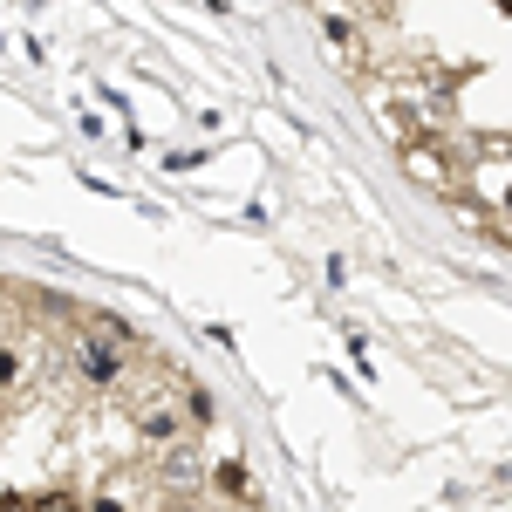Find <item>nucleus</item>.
<instances>
[{"label":"nucleus","instance_id":"3","mask_svg":"<svg viewBox=\"0 0 512 512\" xmlns=\"http://www.w3.org/2000/svg\"><path fill=\"white\" fill-rule=\"evenodd\" d=\"M28 512H82V506H76V499H69V492H48V499H35V506H28Z\"/></svg>","mask_w":512,"mask_h":512},{"label":"nucleus","instance_id":"4","mask_svg":"<svg viewBox=\"0 0 512 512\" xmlns=\"http://www.w3.org/2000/svg\"><path fill=\"white\" fill-rule=\"evenodd\" d=\"M7 376H14V355H0V383H7Z\"/></svg>","mask_w":512,"mask_h":512},{"label":"nucleus","instance_id":"2","mask_svg":"<svg viewBox=\"0 0 512 512\" xmlns=\"http://www.w3.org/2000/svg\"><path fill=\"white\" fill-rule=\"evenodd\" d=\"M178 431H185V417H178L171 403H151V410L137 417V437H144V444H171Z\"/></svg>","mask_w":512,"mask_h":512},{"label":"nucleus","instance_id":"1","mask_svg":"<svg viewBox=\"0 0 512 512\" xmlns=\"http://www.w3.org/2000/svg\"><path fill=\"white\" fill-rule=\"evenodd\" d=\"M76 349H82V369L96 383H110L123 362H130V328L110 315H76Z\"/></svg>","mask_w":512,"mask_h":512}]
</instances>
